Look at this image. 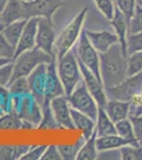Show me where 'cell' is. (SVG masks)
Here are the masks:
<instances>
[{
	"instance_id": "obj_1",
	"label": "cell",
	"mask_w": 142,
	"mask_h": 160,
	"mask_svg": "<svg viewBox=\"0 0 142 160\" xmlns=\"http://www.w3.org/2000/svg\"><path fill=\"white\" fill-rule=\"evenodd\" d=\"M31 94L38 105L51 102L54 97L65 95L64 88L58 78L56 59L50 63L40 64L28 76Z\"/></svg>"
},
{
	"instance_id": "obj_2",
	"label": "cell",
	"mask_w": 142,
	"mask_h": 160,
	"mask_svg": "<svg viewBox=\"0 0 142 160\" xmlns=\"http://www.w3.org/2000/svg\"><path fill=\"white\" fill-rule=\"evenodd\" d=\"M100 74L105 89L118 86L128 76L127 56L123 52L119 43L100 53Z\"/></svg>"
},
{
	"instance_id": "obj_3",
	"label": "cell",
	"mask_w": 142,
	"mask_h": 160,
	"mask_svg": "<svg viewBox=\"0 0 142 160\" xmlns=\"http://www.w3.org/2000/svg\"><path fill=\"white\" fill-rule=\"evenodd\" d=\"M87 12H88V8H83L57 35L55 45H54V53L56 59L63 57L72 48L76 47L77 41L84 30L83 26L87 16Z\"/></svg>"
},
{
	"instance_id": "obj_4",
	"label": "cell",
	"mask_w": 142,
	"mask_h": 160,
	"mask_svg": "<svg viewBox=\"0 0 142 160\" xmlns=\"http://www.w3.org/2000/svg\"><path fill=\"white\" fill-rule=\"evenodd\" d=\"M56 69L58 78L64 88L65 95H70L77 84L83 80L80 64L76 55V47L56 59Z\"/></svg>"
},
{
	"instance_id": "obj_5",
	"label": "cell",
	"mask_w": 142,
	"mask_h": 160,
	"mask_svg": "<svg viewBox=\"0 0 142 160\" xmlns=\"http://www.w3.org/2000/svg\"><path fill=\"white\" fill-rule=\"evenodd\" d=\"M22 121L24 129L37 128L42 121V109L33 95H17L11 96V109Z\"/></svg>"
},
{
	"instance_id": "obj_6",
	"label": "cell",
	"mask_w": 142,
	"mask_h": 160,
	"mask_svg": "<svg viewBox=\"0 0 142 160\" xmlns=\"http://www.w3.org/2000/svg\"><path fill=\"white\" fill-rule=\"evenodd\" d=\"M55 57L48 55L42 49L33 47L32 49L25 50L13 59V76L11 81L19 77H28L38 65L44 63H50Z\"/></svg>"
},
{
	"instance_id": "obj_7",
	"label": "cell",
	"mask_w": 142,
	"mask_h": 160,
	"mask_svg": "<svg viewBox=\"0 0 142 160\" xmlns=\"http://www.w3.org/2000/svg\"><path fill=\"white\" fill-rule=\"evenodd\" d=\"M67 97H68V102L71 108L89 115L94 121L97 120L99 106H98L94 96L89 93L83 80L77 84L73 92Z\"/></svg>"
},
{
	"instance_id": "obj_8",
	"label": "cell",
	"mask_w": 142,
	"mask_h": 160,
	"mask_svg": "<svg viewBox=\"0 0 142 160\" xmlns=\"http://www.w3.org/2000/svg\"><path fill=\"white\" fill-rule=\"evenodd\" d=\"M76 55L77 60L83 63L89 71H91L102 81L100 74V53L95 50V48L89 42L85 30H83L76 43Z\"/></svg>"
},
{
	"instance_id": "obj_9",
	"label": "cell",
	"mask_w": 142,
	"mask_h": 160,
	"mask_svg": "<svg viewBox=\"0 0 142 160\" xmlns=\"http://www.w3.org/2000/svg\"><path fill=\"white\" fill-rule=\"evenodd\" d=\"M142 90V72L127 76L118 86L105 89L108 99H119L124 102H131Z\"/></svg>"
},
{
	"instance_id": "obj_10",
	"label": "cell",
	"mask_w": 142,
	"mask_h": 160,
	"mask_svg": "<svg viewBox=\"0 0 142 160\" xmlns=\"http://www.w3.org/2000/svg\"><path fill=\"white\" fill-rule=\"evenodd\" d=\"M22 2L27 19L30 17H45L52 20L56 11L66 4L65 0H32Z\"/></svg>"
},
{
	"instance_id": "obj_11",
	"label": "cell",
	"mask_w": 142,
	"mask_h": 160,
	"mask_svg": "<svg viewBox=\"0 0 142 160\" xmlns=\"http://www.w3.org/2000/svg\"><path fill=\"white\" fill-rule=\"evenodd\" d=\"M55 27L51 19L45 17H38L37 33H36L35 46L48 55L55 57L54 53V45L56 41ZM56 58V57H55Z\"/></svg>"
},
{
	"instance_id": "obj_12",
	"label": "cell",
	"mask_w": 142,
	"mask_h": 160,
	"mask_svg": "<svg viewBox=\"0 0 142 160\" xmlns=\"http://www.w3.org/2000/svg\"><path fill=\"white\" fill-rule=\"evenodd\" d=\"M79 64H80V68H81L82 77H83V81L85 86L88 89L90 94L94 96L98 106L101 108H104L108 98H107L106 92H105V88L103 86V82L91 71H89L83 63H81L79 61Z\"/></svg>"
},
{
	"instance_id": "obj_13",
	"label": "cell",
	"mask_w": 142,
	"mask_h": 160,
	"mask_svg": "<svg viewBox=\"0 0 142 160\" xmlns=\"http://www.w3.org/2000/svg\"><path fill=\"white\" fill-rule=\"evenodd\" d=\"M51 109H52L54 118L61 127V129H74V125L71 118V107L66 95L56 96L51 100Z\"/></svg>"
},
{
	"instance_id": "obj_14",
	"label": "cell",
	"mask_w": 142,
	"mask_h": 160,
	"mask_svg": "<svg viewBox=\"0 0 142 160\" xmlns=\"http://www.w3.org/2000/svg\"><path fill=\"white\" fill-rule=\"evenodd\" d=\"M37 25H38V17H30V18L27 19L24 31H22V34L16 46V49H15L14 58H16L18 55H20L24 51L32 49L33 47H35Z\"/></svg>"
},
{
	"instance_id": "obj_15",
	"label": "cell",
	"mask_w": 142,
	"mask_h": 160,
	"mask_svg": "<svg viewBox=\"0 0 142 160\" xmlns=\"http://www.w3.org/2000/svg\"><path fill=\"white\" fill-rule=\"evenodd\" d=\"M86 35L88 38L89 42L95 48V50L99 53H103L107 51L115 45L116 43H119V38L115 32H109L107 30H100V31H90L85 30Z\"/></svg>"
},
{
	"instance_id": "obj_16",
	"label": "cell",
	"mask_w": 142,
	"mask_h": 160,
	"mask_svg": "<svg viewBox=\"0 0 142 160\" xmlns=\"http://www.w3.org/2000/svg\"><path fill=\"white\" fill-rule=\"evenodd\" d=\"M109 22L119 38V44L121 45L123 52L127 56V37L130 33V22L116 7L113 16Z\"/></svg>"
},
{
	"instance_id": "obj_17",
	"label": "cell",
	"mask_w": 142,
	"mask_h": 160,
	"mask_svg": "<svg viewBox=\"0 0 142 160\" xmlns=\"http://www.w3.org/2000/svg\"><path fill=\"white\" fill-rule=\"evenodd\" d=\"M27 19L21 0H9L7 6L0 12V24L7 26L16 20Z\"/></svg>"
},
{
	"instance_id": "obj_18",
	"label": "cell",
	"mask_w": 142,
	"mask_h": 160,
	"mask_svg": "<svg viewBox=\"0 0 142 160\" xmlns=\"http://www.w3.org/2000/svg\"><path fill=\"white\" fill-rule=\"evenodd\" d=\"M130 102L119 99H108L106 105L104 106V110L113 123L130 118Z\"/></svg>"
},
{
	"instance_id": "obj_19",
	"label": "cell",
	"mask_w": 142,
	"mask_h": 160,
	"mask_svg": "<svg viewBox=\"0 0 142 160\" xmlns=\"http://www.w3.org/2000/svg\"><path fill=\"white\" fill-rule=\"evenodd\" d=\"M71 118L74 128L81 131L85 139H88L95 131V121L89 115L71 108Z\"/></svg>"
},
{
	"instance_id": "obj_20",
	"label": "cell",
	"mask_w": 142,
	"mask_h": 160,
	"mask_svg": "<svg viewBox=\"0 0 142 160\" xmlns=\"http://www.w3.org/2000/svg\"><path fill=\"white\" fill-rule=\"evenodd\" d=\"M139 143L138 141H131L120 137L118 133L116 135H109L105 137H97V148L100 152H107V151H115L120 149L122 146L127 144H135Z\"/></svg>"
},
{
	"instance_id": "obj_21",
	"label": "cell",
	"mask_w": 142,
	"mask_h": 160,
	"mask_svg": "<svg viewBox=\"0 0 142 160\" xmlns=\"http://www.w3.org/2000/svg\"><path fill=\"white\" fill-rule=\"evenodd\" d=\"M95 132L97 137H105L117 133L116 124L110 120L104 108L99 107L98 117L95 120Z\"/></svg>"
},
{
	"instance_id": "obj_22",
	"label": "cell",
	"mask_w": 142,
	"mask_h": 160,
	"mask_svg": "<svg viewBox=\"0 0 142 160\" xmlns=\"http://www.w3.org/2000/svg\"><path fill=\"white\" fill-rule=\"evenodd\" d=\"M25 22H27V19L16 20V22H11V24L7 26H3V28L1 30V33L3 34V37L7 38V42L11 44L15 49H16V46L22 34Z\"/></svg>"
},
{
	"instance_id": "obj_23",
	"label": "cell",
	"mask_w": 142,
	"mask_h": 160,
	"mask_svg": "<svg viewBox=\"0 0 142 160\" xmlns=\"http://www.w3.org/2000/svg\"><path fill=\"white\" fill-rule=\"evenodd\" d=\"M99 158V151L97 148V132L92 133L86 139L77 153L76 160H95Z\"/></svg>"
},
{
	"instance_id": "obj_24",
	"label": "cell",
	"mask_w": 142,
	"mask_h": 160,
	"mask_svg": "<svg viewBox=\"0 0 142 160\" xmlns=\"http://www.w3.org/2000/svg\"><path fill=\"white\" fill-rule=\"evenodd\" d=\"M40 109H42V121L37 128L39 129H61V127L54 118L52 109H51V102H44L40 105Z\"/></svg>"
},
{
	"instance_id": "obj_25",
	"label": "cell",
	"mask_w": 142,
	"mask_h": 160,
	"mask_svg": "<svg viewBox=\"0 0 142 160\" xmlns=\"http://www.w3.org/2000/svg\"><path fill=\"white\" fill-rule=\"evenodd\" d=\"M30 145H0V160H18L27 153Z\"/></svg>"
},
{
	"instance_id": "obj_26",
	"label": "cell",
	"mask_w": 142,
	"mask_h": 160,
	"mask_svg": "<svg viewBox=\"0 0 142 160\" xmlns=\"http://www.w3.org/2000/svg\"><path fill=\"white\" fill-rule=\"evenodd\" d=\"M22 126H24L22 121L12 110L3 113L0 117V129L17 130V129H22Z\"/></svg>"
},
{
	"instance_id": "obj_27",
	"label": "cell",
	"mask_w": 142,
	"mask_h": 160,
	"mask_svg": "<svg viewBox=\"0 0 142 160\" xmlns=\"http://www.w3.org/2000/svg\"><path fill=\"white\" fill-rule=\"evenodd\" d=\"M85 140H86V139L82 136L81 138L73 144H59V145H57V148H58L59 153H61L62 159H64V160L76 159L77 153L80 152V149H81Z\"/></svg>"
},
{
	"instance_id": "obj_28",
	"label": "cell",
	"mask_w": 142,
	"mask_h": 160,
	"mask_svg": "<svg viewBox=\"0 0 142 160\" xmlns=\"http://www.w3.org/2000/svg\"><path fill=\"white\" fill-rule=\"evenodd\" d=\"M7 90H9V93L11 96L30 94L31 89L28 77H19V78L13 80L7 86Z\"/></svg>"
},
{
	"instance_id": "obj_29",
	"label": "cell",
	"mask_w": 142,
	"mask_h": 160,
	"mask_svg": "<svg viewBox=\"0 0 142 160\" xmlns=\"http://www.w3.org/2000/svg\"><path fill=\"white\" fill-rule=\"evenodd\" d=\"M119 152L122 160H142V145L139 143L124 145Z\"/></svg>"
},
{
	"instance_id": "obj_30",
	"label": "cell",
	"mask_w": 142,
	"mask_h": 160,
	"mask_svg": "<svg viewBox=\"0 0 142 160\" xmlns=\"http://www.w3.org/2000/svg\"><path fill=\"white\" fill-rule=\"evenodd\" d=\"M116 124V129H117V133L120 137L131 141H137L135 132H134V126L131 123V118H124V120H121L119 122L115 123Z\"/></svg>"
},
{
	"instance_id": "obj_31",
	"label": "cell",
	"mask_w": 142,
	"mask_h": 160,
	"mask_svg": "<svg viewBox=\"0 0 142 160\" xmlns=\"http://www.w3.org/2000/svg\"><path fill=\"white\" fill-rule=\"evenodd\" d=\"M113 3L130 22L134 13H135L136 8L138 6V0H113Z\"/></svg>"
},
{
	"instance_id": "obj_32",
	"label": "cell",
	"mask_w": 142,
	"mask_h": 160,
	"mask_svg": "<svg viewBox=\"0 0 142 160\" xmlns=\"http://www.w3.org/2000/svg\"><path fill=\"white\" fill-rule=\"evenodd\" d=\"M142 72V50L127 56V74L133 76Z\"/></svg>"
},
{
	"instance_id": "obj_33",
	"label": "cell",
	"mask_w": 142,
	"mask_h": 160,
	"mask_svg": "<svg viewBox=\"0 0 142 160\" xmlns=\"http://www.w3.org/2000/svg\"><path fill=\"white\" fill-rule=\"evenodd\" d=\"M92 1L94 2V4L101 12V14L107 20H110L112 18L113 13H115L113 0H92Z\"/></svg>"
},
{
	"instance_id": "obj_34",
	"label": "cell",
	"mask_w": 142,
	"mask_h": 160,
	"mask_svg": "<svg viewBox=\"0 0 142 160\" xmlns=\"http://www.w3.org/2000/svg\"><path fill=\"white\" fill-rule=\"evenodd\" d=\"M142 50V32L130 33L127 37V56Z\"/></svg>"
},
{
	"instance_id": "obj_35",
	"label": "cell",
	"mask_w": 142,
	"mask_h": 160,
	"mask_svg": "<svg viewBox=\"0 0 142 160\" xmlns=\"http://www.w3.org/2000/svg\"><path fill=\"white\" fill-rule=\"evenodd\" d=\"M138 32H142V6L139 3L136 8L133 17L130 20V33Z\"/></svg>"
},
{
	"instance_id": "obj_36",
	"label": "cell",
	"mask_w": 142,
	"mask_h": 160,
	"mask_svg": "<svg viewBox=\"0 0 142 160\" xmlns=\"http://www.w3.org/2000/svg\"><path fill=\"white\" fill-rule=\"evenodd\" d=\"M13 68H14L13 61L0 68V89L7 88V86L10 84L13 76Z\"/></svg>"
},
{
	"instance_id": "obj_37",
	"label": "cell",
	"mask_w": 142,
	"mask_h": 160,
	"mask_svg": "<svg viewBox=\"0 0 142 160\" xmlns=\"http://www.w3.org/2000/svg\"><path fill=\"white\" fill-rule=\"evenodd\" d=\"M15 57V48L7 42V40L0 32V58L14 59Z\"/></svg>"
},
{
	"instance_id": "obj_38",
	"label": "cell",
	"mask_w": 142,
	"mask_h": 160,
	"mask_svg": "<svg viewBox=\"0 0 142 160\" xmlns=\"http://www.w3.org/2000/svg\"><path fill=\"white\" fill-rule=\"evenodd\" d=\"M46 148H47V145L45 144L31 146L27 153L20 158V160H40Z\"/></svg>"
},
{
	"instance_id": "obj_39",
	"label": "cell",
	"mask_w": 142,
	"mask_h": 160,
	"mask_svg": "<svg viewBox=\"0 0 142 160\" xmlns=\"http://www.w3.org/2000/svg\"><path fill=\"white\" fill-rule=\"evenodd\" d=\"M130 118L142 114V90L131 100Z\"/></svg>"
},
{
	"instance_id": "obj_40",
	"label": "cell",
	"mask_w": 142,
	"mask_h": 160,
	"mask_svg": "<svg viewBox=\"0 0 142 160\" xmlns=\"http://www.w3.org/2000/svg\"><path fill=\"white\" fill-rule=\"evenodd\" d=\"M40 160H62V156L57 148V145H55V144L47 145V148L44 152Z\"/></svg>"
},
{
	"instance_id": "obj_41",
	"label": "cell",
	"mask_w": 142,
	"mask_h": 160,
	"mask_svg": "<svg viewBox=\"0 0 142 160\" xmlns=\"http://www.w3.org/2000/svg\"><path fill=\"white\" fill-rule=\"evenodd\" d=\"M131 121L134 126V132L139 144L142 145V114L137 117H131Z\"/></svg>"
},
{
	"instance_id": "obj_42",
	"label": "cell",
	"mask_w": 142,
	"mask_h": 160,
	"mask_svg": "<svg viewBox=\"0 0 142 160\" xmlns=\"http://www.w3.org/2000/svg\"><path fill=\"white\" fill-rule=\"evenodd\" d=\"M13 60L12 59H7V58H0V68H2L3 65H6V64L10 63V62H12Z\"/></svg>"
},
{
	"instance_id": "obj_43",
	"label": "cell",
	"mask_w": 142,
	"mask_h": 160,
	"mask_svg": "<svg viewBox=\"0 0 142 160\" xmlns=\"http://www.w3.org/2000/svg\"><path fill=\"white\" fill-rule=\"evenodd\" d=\"M7 2H9V0H0V12L3 10V8L7 6Z\"/></svg>"
},
{
	"instance_id": "obj_44",
	"label": "cell",
	"mask_w": 142,
	"mask_h": 160,
	"mask_svg": "<svg viewBox=\"0 0 142 160\" xmlns=\"http://www.w3.org/2000/svg\"><path fill=\"white\" fill-rule=\"evenodd\" d=\"M2 28H3V25H1V24H0V32H1Z\"/></svg>"
},
{
	"instance_id": "obj_45",
	"label": "cell",
	"mask_w": 142,
	"mask_h": 160,
	"mask_svg": "<svg viewBox=\"0 0 142 160\" xmlns=\"http://www.w3.org/2000/svg\"><path fill=\"white\" fill-rule=\"evenodd\" d=\"M138 3L140 4V6H142V0H138Z\"/></svg>"
},
{
	"instance_id": "obj_46",
	"label": "cell",
	"mask_w": 142,
	"mask_h": 160,
	"mask_svg": "<svg viewBox=\"0 0 142 160\" xmlns=\"http://www.w3.org/2000/svg\"><path fill=\"white\" fill-rule=\"evenodd\" d=\"M21 1H25V2H29V1H32V0H21Z\"/></svg>"
},
{
	"instance_id": "obj_47",
	"label": "cell",
	"mask_w": 142,
	"mask_h": 160,
	"mask_svg": "<svg viewBox=\"0 0 142 160\" xmlns=\"http://www.w3.org/2000/svg\"><path fill=\"white\" fill-rule=\"evenodd\" d=\"M2 114H3V112H0V117H1Z\"/></svg>"
}]
</instances>
